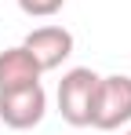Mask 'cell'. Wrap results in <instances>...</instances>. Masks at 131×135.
I'll return each instance as SVG.
<instances>
[{
	"label": "cell",
	"instance_id": "obj_1",
	"mask_svg": "<svg viewBox=\"0 0 131 135\" xmlns=\"http://www.w3.org/2000/svg\"><path fill=\"white\" fill-rule=\"evenodd\" d=\"M128 120H131V77L128 73L98 77L95 106H91V128L117 132V128L128 124Z\"/></svg>",
	"mask_w": 131,
	"mask_h": 135
},
{
	"label": "cell",
	"instance_id": "obj_2",
	"mask_svg": "<svg viewBox=\"0 0 131 135\" xmlns=\"http://www.w3.org/2000/svg\"><path fill=\"white\" fill-rule=\"evenodd\" d=\"M95 91H98V73L87 66L69 69L58 80V113L66 124L87 128L91 124V106H95Z\"/></svg>",
	"mask_w": 131,
	"mask_h": 135
},
{
	"label": "cell",
	"instance_id": "obj_3",
	"mask_svg": "<svg viewBox=\"0 0 131 135\" xmlns=\"http://www.w3.org/2000/svg\"><path fill=\"white\" fill-rule=\"evenodd\" d=\"M47 113V95L40 84H29V88H15V91H0V120L15 132L26 128H37Z\"/></svg>",
	"mask_w": 131,
	"mask_h": 135
},
{
	"label": "cell",
	"instance_id": "obj_4",
	"mask_svg": "<svg viewBox=\"0 0 131 135\" xmlns=\"http://www.w3.org/2000/svg\"><path fill=\"white\" fill-rule=\"evenodd\" d=\"M22 44L29 47V55L40 62V69H58L73 55V33L66 29V26H37Z\"/></svg>",
	"mask_w": 131,
	"mask_h": 135
},
{
	"label": "cell",
	"instance_id": "obj_5",
	"mask_svg": "<svg viewBox=\"0 0 131 135\" xmlns=\"http://www.w3.org/2000/svg\"><path fill=\"white\" fill-rule=\"evenodd\" d=\"M40 62L29 55L26 44L4 47L0 51V91H15V88H29V84H40Z\"/></svg>",
	"mask_w": 131,
	"mask_h": 135
},
{
	"label": "cell",
	"instance_id": "obj_6",
	"mask_svg": "<svg viewBox=\"0 0 131 135\" xmlns=\"http://www.w3.org/2000/svg\"><path fill=\"white\" fill-rule=\"evenodd\" d=\"M62 4L66 0H18V7L26 15H33V18H51V15H58Z\"/></svg>",
	"mask_w": 131,
	"mask_h": 135
},
{
	"label": "cell",
	"instance_id": "obj_7",
	"mask_svg": "<svg viewBox=\"0 0 131 135\" xmlns=\"http://www.w3.org/2000/svg\"><path fill=\"white\" fill-rule=\"evenodd\" d=\"M128 135H131V132H128Z\"/></svg>",
	"mask_w": 131,
	"mask_h": 135
}]
</instances>
